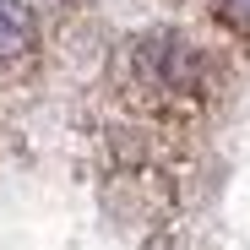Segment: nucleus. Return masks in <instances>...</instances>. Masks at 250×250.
I'll list each match as a JSON object with an SVG mask.
<instances>
[{"instance_id":"20e7f679","label":"nucleus","mask_w":250,"mask_h":250,"mask_svg":"<svg viewBox=\"0 0 250 250\" xmlns=\"http://www.w3.org/2000/svg\"><path fill=\"white\" fill-rule=\"evenodd\" d=\"M49 6H65V0H49Z\"/></svg>"},{"instance_id":"f03ea898","label":"nucleus","mask_w":250,"mask_h":250,"mask_svg":"<svg viewBox=\"0 0 250 250\" xmlns=\"http://www.w3.org/2000/svg\"><path fill=\"white\" fill-rule=\"evenodd\" d=\"M27 49V0H0V60Z\"/></svg>"},{"instance_id":"f257e3e1","label":"nucleus","mask_w":250,"mask_h":250,"mask_svg":"<svg viewBox=\"0 0 250 250\" xmlns=\"http://www.w3.org/2000/svg\"><path fill=\"white\" fill-rule=\"evenodd\" d=\"M131 71L158 93H196L201 71H207V55L180 33H147V38L131 44Z\"/></svg>"},{"instance_id":"7ed1b4c3","label":"nucleus","mask_w":250,"mask_h":250,"mask_svg":"<svg viewBox=\"0 0 250 250\" xmlns=\"http://www.w3.org/2000/svg\"><path fill=\"white\" fill-rule=\"evenodd\" d=\"M218 17H223L234 33H250V0H218Z\"/></svg>"}]
</instances>
